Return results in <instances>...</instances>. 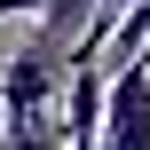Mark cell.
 <instances>
[{"mask_svg": "<svg viewBox=\"0 0 150 150\" xmlns=\"http://www.w3.org/2000/svg\"><path fill=\"white\" fill-rule=\"evenodd\" d=\"M32 8H40V0H0V24H8V16H32Z\"/></svg>", "mask_w": 150, "mask_h": 150, "instance_id": "obj_4", "label": "cell"}, {"mask_svg": "<svg viewBox=\"0 0 150 150\" xmlns=\"http://www.w3.org/2000/svg\"><path fill=\"white\" fill-rule=\"evenodd\" d=\"M87 8H95V0H40V8H32V16H40V24H47V47H63V40H71V32H79V16H87Z\"/></svg>", "mask_w": 150, "mask_h": 150, "instance_id": "obj_3", "label": "cell"}, {"mask_svg": "<svg viewBox=\"0 0 150 150\" xmlns=\"http://www.w3.org/2000/svg\"><path fill=\"white\" fill-rule=\"evenodd\" d=\"M95 150H150V63L103 71V127Z\"/></svg>", "mask_w": 150, "mask_h": 150, "instance_id": "obj_2", "label": "cell"}, {"mask_svg": "<svg viewBox=\"0 0 150 150\" xmlns=\"http://www.w3.org/2000/svg\"><path fill=\"white\" fill-rule=\"evenodd\" d=\"M63 47H32L0 71V127H32V119H55V95H63Z\"/></svg>", "mask_w": 150, "mask_h": 150, "instance_id": "obj_1", "label": "cell"}]
</instances>
